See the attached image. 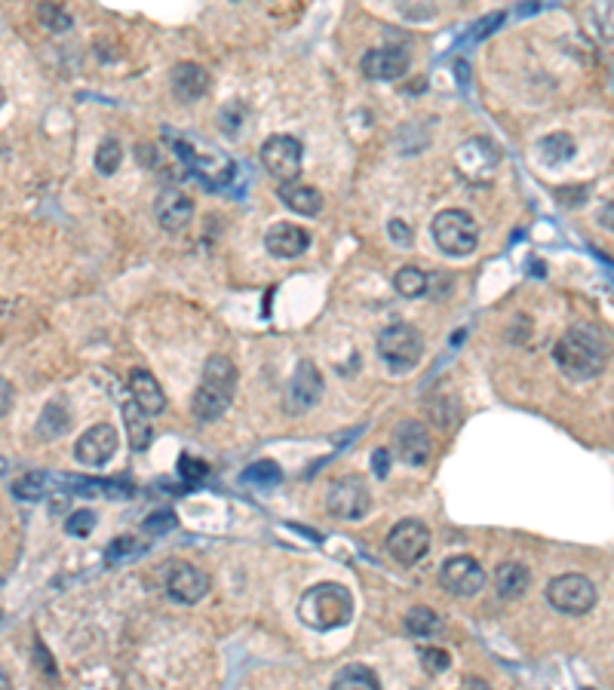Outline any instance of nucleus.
<instances>
[{"instance_id":"obj_5","label":"nucleus","mask_w":614,"mask_h":690,"mask_svg":"<svg viewBox=\"0 0 614 690\" xmlns=\"http://www.w3.org/2000/svg\"><path fill=\"white\" fill-rule=\"evenodd\" d=\"M430 230H433V243L440 246L446 255H452V258H467L476 249V243H479V224L464 209H443V212H436Z\"/></svg>"},{"instance_id":"obj_13","label":"nucleus","mask_w":614,"mask_h":690,"mask_svg":"<svg viewBox=\"0 0 614 690\" xmlns=\"http://www.w3.org/2000/svg\"><path fill=\"white\" fill-rule=\"evenodd\" d=\"M409 65H412V59L403 46H375V50H369L363 56L360 71L369 80H400V77H406Z\"/></svg>"},{"instance_id":"obj_40","label":"nucleus","mask_w":614,"mask_h":690,"mask_svg":"<svg viewBox=\"0 0 614 690\" xmlns=\"http://www.w3.org/2000/svg\"><path fill=\"white\" fill-rule=\"evenodd\" d=\"M172 525H175L172 513H154V516L145 522V528H148V531H166V528H172Z\"/></svg>"},{"instance_id":"obj_27","label":"nucleus","mask_w":614,"mask_h":690,"mask_svg":"<svg viewBox=\"0 0 614 690\" xmlns=\"http://www.w3.org/2000/svg\"><path fill=\"white\" fill-rule=\"evenodd\" d=\"M406 632L412 638H436L443 632V620H440V614H436V611L418 605V608H412L406 614Z\"/></svg>"},{"instance_id":"obj_29","label":"nucleus","mask_w":614,"mask_h":690,"mask_svg":"<svg viewBox=\"0 0 614 690\" xmlns=\"http://www.w3.org/2000/svg\"><path fill=\"white\" fill-rule=\"evenodd\" d=\"M541 157H544V163H565V160H572L575 157V151H578V145H575V138L572 135H565V132H553V135H547V138H541Z\"/></svg>"},{"instance_id":"obj_6","label":"nucleus","mask_w":614,"mask_h":690,"mask_svg":"<svg viewBox=\"0 0 614 690\" xmlns=\"http://www.w3.org/2000/svg\"><path fill=\"white\" fill-rule=\"evenodd\" d=\"M378 356L393 375L412 372L424 356V338L418 329L406 326V322H393V326H387L378 335Z\"/></svg>"},{"instance_id":"obj_45","label":"nucleus","mask_w":614,"mask_h":690,"mask_svg":"<svg viewBox=\"0 0 614 690\" xmlns=\"http://www.w3.org/2000/svg\"><path fill=\"white\" fill-rule=\"evenodd\" d=\"M4 102H7V92H4V89H0V108H4Z\"/></svg>"},{"instance_id":"obj_11","label":"nucleus","mask_w":614,"mask_h":690,"mask_svg":"<svg viewBox=\"0 0 614 690\" xmlns=\"http://www.w3.org/2000/svg\"><path fill=\"white\" fill-rule=\"evenodd\" d=\"M440 583L446 592L470 598L486 586V571H482V565L473 556H452L440 568Z\"/></svg>"},{"instance_id":"obj_28","label":"nucleus","mask_w":614,"mask_h":690,"mask_svg":"<svg viewBox=\"0 0 614 690\" xmlns=\"http://www.w3.org/2000/svg\"><path fill=\"white\" fill-rule=\"evenodd\" d=\"M430 280H427V273L415 264H406L400 267L397 273H393V289H397L403 298H421L427 292Z\"/></svg>"},{"instance_id":"obj_34","label":"nucleus","mask_w":614,"mask_h":690,"mask_svg":"<svg viewBox=\"0 0 614 690\" xmlns=\"http://www.w3.org/2000/svg\"><path fill=\"white\" fill-rule=\"evenodd\" d=\"M93 528H96V513H93V510H77V513H71V519L65 522V531H68L71 537H90Z\"/></svg>"},{"instance_id":"obj_12","label":"nucleus","mask_w":614,"mask_h":690,"mask_svg":"<svg viewBox=\"0 0 614 690\" xmlns=\"http://www.w3.org/2000/svg\"><path fill=\"white\" fill-rule=\"evenodd\" d=\"M117 451V430L111 424H96L86 430L77 445H74V457H77V464L83 467H105L108 460L114 457Z\"/></svg>"},{"instance_id":"obj_8","label":"nucleus","mask_w":614,"mask_h":690,"mask_svg":"<svg viewBox=\"0 0 614 690\" xmlns=\"http://www.w3.org/2000/svg\"><path fill=\"white\" fill-rule=\"evenodd\" d=\"M547 602L562 614L581 617L596 605V586L584 574H562L547 583Z\"/></svg>"},{"instance_id":"obj_30","label":"nucleus","mask_w":614,"mask_h":690,"mask_svg":"<svg viewBox=\"0 0 614 690\" xmlns=\"http://www.w3.org/2000/svg\"><path fill=\"white\" fill-rule=\"evenodd\" d=\"M120 163H123V148H120V142H117V138H105V142L99 145V151H96V169H99L102 175H114V172L120 169Z\"/></svg>"},{"instance_id":"obj_18","label":"nucleus","mask_w":614,"mask_h":690,"mask_svg":"<svg viewBox=\"0 0 614 690\" xmlns=\"http://www.w3.org/2000/svg\"><path fill=\"white\" fill-rule=\"evenodd\" d=\"M265 246L274 258H298L311 249V234L298 224L280 221L265 234Z\"/></svg>"},{"instance_id":"obj_32","label":"nucleus","mask_w":614,"mask_h":690,"mask_svg":"<svg viewBox=\"0 0 614 690\" xmlns=\"http://www.w3.org/2000/svg\"><path fill=\"white\" fill-rule=\"evenodd\" d=\"M280 479H283V473L274 460H258V464H252L243 473V482H249V485H277Z\"/></svg>"},{"instance_id":"obj_7","label":"nucleus","mask_w":614,"mask_h":690,"mask_svg":"<svg viewBox=\"0 0 614 690\" xmlns=\"http://www.w3.org/2000/svg\"><path fill=\"white\" fill-rule=\"evenodd\" d=\"M326 506L341 522H360L372 510V491L363 476H341L329 485Z\"/></svg>"},{"instance_id":"obj_39","label":"nucleus","mask_w":614,"mask_h":690,"mask_svg":"<svg viewBox=\"0 0 614 690\" xmlns=\"http://www.w3.org/2000/svg\"><path fill=\"white\" fill-rule=\"evenodd\" d=\"M13 399H16V390L7 378H0V418H7L10 408H13Z\"/></svg>"},{"instance_id":"obj_42","label":"nucleus","mask_w":614,"mask_h":690,"mask_svg":"<svg viewBox=\"0 0 614 690\" xmlns=\"http://www.w3.org/2000/svg\"><path fill=\"white\" fill-rule=\"evenodd\" d=\"M372 464H375V473H378V476H387V451H375Z\"/></svg>"},{"instance_id":"obj_10","label":"nucleus","mask_w":614,"mask_h":690,"mask_svg":"<svg viewBox=\"0 0 614 690\" xmlns=\"http://www.w3.org/2000/svg\"><path fill=\"white\" fill-rule=\"evenodd\" d=\"M301 160H304V154H301V142H298L295 135L277 132V135L268 138L265 145H261V163H265V169L280 184L295 181L301 175Z\"/></svg>"},{"instance_id":"obj_46","label":"nucleus","mask_w":614,"mask_h":690,"mask_svg":"<svg viewBox=\"0 0 614 690\" xmlns=\"http://www.w3.org/2000/svg\"><path fill=\"white\" fill-rule=\"evenodd\" d=\"M587 690H593V687H587Z\"/></svg>"},{"instance_id":"obj_21","label":"nucleus","mask_w":614,"mask_h":690,"mask_svg":"<svg viewBox=\"0 0 614 690\" xmlns=\"http://www.w3.org/2000/svg\"><path fill=\"white\" fill-rule=\"evenodd\" d=\"M277 197L292 209V212H298V215H307V218H314V215H320L323 212V194L314 188V184H304V181H286V184H280L277 188Z\"/></svg>"},{"instance_id":"obj_41","label":"nucleus","mask_w":614,"mask_h":690,"mask_svg":"<svg viewBox=\"0 0 614 690\" xmlns=\"http://www.w3.org/2000/svg\"><path fill=\"white\" fill-rule=\"evenodd\" d=\"M495 22H504V16H501V13L489 16V19H486V22H482V25H476L473 37H486V34H492V28H489V25H495Z\"/></svg>"},{"instance_id":"obj_31","label":"nucleus","mask_w":614,"mask_h":690,"mask_svg":"<svg viewBox=\"0 0 614 690\" xmlns=\"http://www.w3.org/2000/svg\"><path fill=\"white\" fill-rule=\"evenodd\" d=\"M47 485H50V479L43 473H28V476L13 482V494L19 500H40L43 494H47Z\"/></svg>"},{"instance_id":"obj_23","label":"nucleus","mask_w":614,"mask_h":690,"mask_svg":"<svg viewBox=\"0 0 614 690\" xmlns=\"http://www.w3.org/2000/svg\"><path fill=\"white\" fill-rule=\"evenodd\" d=\"M123 424H126V433H129V445H133V451H145L154 439V427L148 421V414L136 405V402H126L123 405Z\"/></svg>"},{"instance_id":"obj_22","label":"nucleus","mask_w":614,"mask_h":690,"mask_svg":"<svg viewBox=\"0 0 614 690\" xmlns=\"http://www.w3.org/2000/svg\"><path fill=\"white\" fill-rule=\"evenodd\" d=\"M129 387H133V402L148 414H160L166 408V396L163 387L157 384V378L148 372V368H136L133 375H129Z\"/></svg>"},{"instance_id":"obj_20","label":"nucleus","mask_w":614,"mask_h":690,"mask_svg":"<svg viewBox=\"0 0 614 690\" xmlns=\"http://www.w3.org/2000/svg\"><path fill=\"white\" fill-rule=\"evenodd\" d=\"M482 157H498L495 145L486 142V138H470V142H464L455 154V166L461 169V175L467 181H489L492 178V169L482 166Z\"/></svg>"},{"instance_id":"obj_3","label":"nucleus","mask_w":614,"mask_h":690,"mask_svg":"<svg viewBox=\"0 0 614 690\" xmlns=\"http://www.w3.org/2000/svg\"><path fill=\"white\" fill-rule=\"evenodd\" d=\"M234 390H237V365H234L228 356H212V359H206L203 384L194 390V399H191L194 418L203 421V424L218 421V418H222V414L231 408Z\"/></svg>"},{"instance_id":"obj_2","label":"nucleus","mask_w":614,"mask_h":690,"mask_svg":"<svg viewBox=\"0 0 614 690\" xmlns=\"http://www.w3.org/2000/svg\"><path fill=\"white\" fill-rule=\"evenodd\" d=\"M298 617L317 632H332L354 617V595L341 583H317L298 602Z\"/></svg>"},{"instance_id":"obj_35","label":"nucleus","mask_w":614,"mask_h":690,"mask_svg":"<svg viewBox=\"0 0 614 690\" xmlns=\"http://www.w3.org/2000/svg\"><path fill=\"white\" fill-rule=\"evenodd\" d=\"M421 660H424V663H427V669H433V672L449 669V654H446V651H440V648H424V651H421Z\"/></svg>"},{"instance_id":"obj_17","label":"nucleus","mask_w":614,"mask_h":690,"mask_svg":"<svg viewBox=\"0 0 614 690\" xmlns=\"http://www.w3.org/2000/svg\"><path fill=\"white\" fill-rule=\"evenodd\" d=\"M323 396V378L317 372L314 362H301L298 372L289 381V393H286V405L292 411H307L314 408Z\"/></svg>"},{"instance_id":"obj_16","label":"nucleus","mask_w":614,"mask_h":690,"mask_svg":"<svg viewBox=\"0 0 614 690\" xmlns=\"http://www.w3.org/2000/svg\"><path fill=\"white\" fill-rule=\"evenodd\" d=\"M393 445H397V454L403 464H412V467H424L433 451L430 433L421 421H403L397 433H393Z\"/></svg>"},{"instance_id":"obj_33","label":"nucleus","mask_w":614,"mask_h":690,"mask_svg":"<svg viewBox=\"0 0 614 690\" xmlns=\"http://www.w3.org/2000/svg\"><path fill=\"white\" fill-rule=\"evenodd\" d=\"M37 19L47 25L50 31H68L71 28V16L62 10V7H56V4H43L40 10H37Z\"/></svg>"},{"instance_id":"obj_36","label":"nucleus","mask_w":614,"mask_h":690,"mask_svg":"<svg viewBox=\"0 0 614 690\" xmlns=\"http://www.w3.org/2000/svg\"><path fill=\"white\" fill-rule=\"evenodd\" d=\"M387 234L393 237V243H403V246L412 243V227H409L403 218H393V221L387 224Z\"/></svg>"},{"instance_id":"obj_24","label":"nucleus","mask_w":614,"mask_h":690,"mask_svg":"<svg viewBox=\"0 0 614 690\" xmlns=\"http://www.w3.org/2000/svg\"><path fill=\"white\" fill-rule=\"evenodd\" d=\"M529 583H532V574H529V568L519 565V562H504L495 571V589H498L501 598H519L525 589H529Z\"/></svg>"},{"instance_id":"obj_38","label":"nucleus","mask_w":614,"mask_h":690,"mask_svg":"<svg viewBox=\"0 0 614 690\" xmlns=\"http://www.w3.org/2000/svg\"><path fill=\"white\" fill-rule=\"evenodd\" d=\"M179 467H182V476H191V479H203L206 470H209V467L203 464V460H194V457H188V454H182Z\"/></svg>"},{"instance_id":"obj_25","label":"nucleus","mask_w":614,"mask_h":690,"mask_svg":"<svg viewBox=\"0 0 614 690\" xmlns=\"http://www.w3.org/2000/svg\"><path fill=\"white\" fill-rule=\"evenodd\" d=\"M332 690H381V681L369 666L354 663L338 669V675L332 678Z\"/></svg>"},{"instance_id":"obj_9","label":"nucleus","mask_w":614,"mask_h":690,"mask_svg":"<svg viewBox=\"0 0 614 690\" xmlns=\"http://www.w3.org/2000/svg\"><path fill=\"white\" fill-rule=\"evenodd\" d=\"M387 552L400 565H418L430 552V528L418 519H403L387 534Z\"/></svg>"},{"instance_id":"obj_1","label":"nucleus","mask_w":614,"mask_h":690,"mask_svg":"<svg viewBox=\"0 0 614 690\" xmlns=\"http://www.w3.org/2000/svg\"><path fill=\"white\" fill-rule=\"evenodd\" d=\"M553 359L559 365V372L565 378L572 381H590L596 378L602 368H605V359H608V350H605V341L599 332L593 329H568L556 347H553Z\"/></svg>"},{"instance_id":"obj_44","label":"nucleus","mask_w":614,"mask_h":690,"mask_svg":"<svg viewBox=\"0 0 614 690\" xmlns=\"http://www.w3.org/2000/svg\"><path fill=\"white\" fill-rule=\"evenodd\" d=\"M0 690H13V681L4 669H0Z\"/></svg>"},{"instance_id":"obj_4","label":"nucleus","mask_w":614,"mask_h":690,"mask_svg":"<svg viewBox=\"0 0 614 690\" xmlns=\"http://www.w3.org/2000/svg\"><path fill=\"white\" fill-rule=\"evenodd\" d=\"M166 138L172 142V151L185 160V166L191 172H197V178L206 184V188H225V184H231L237 166H234V160L225 151H218L212 145H200L194 135L166 132Z\"/></svg>"},{"instance_id":"obj_19","label":"nucleus","mask_w":614,"mask_h":690,"mask_svg":"<svg viewBox=\"0 0 614 690\" xmlns=\"http://www.w3.org/2000/svg\"><path fill=\"white\" fill-rule=\"evenodd\" d=\"M169 86L175 92V99L197 102L209 92V71L200 68L197 62H179L169 71Z\"/></svg>"},{"instance_id":"obj_14","label":"nucleus","mask_w":614,"mask_h":690,"mask_svg":"<svg viewBox=\"0 0 614 690\" xmlns=\"http://www.w3.org/2000/svg\"><path fill=\"white\" fill-rule=\"evenodd\" d=\"M166 592L179 605H197L209 592V577L194 565H172L166 571Z\"/></svg>"},{"instance_id":"obj_43","label":"nucleus","mask_w":614,"mask_h":690,"mask_svg":"<svg viewBox=\"0 0 614 690\" xmlns=\"http://www.w3.org/2000/svg\"><path fill=\"white\" fill-rule=\"evenodd\" d=\"M458 690H492L486 681H479V678H464V684Z\"/></svg>"},{"instance_id":"obj_15","label":"nucleus","mask_w":614,"mask_h":690,"mask_svg":"<svg viewBox=\"0 0 614 690\" xmlns=\"http://www.w3.org/2000/svg\"><path fill=\"white\" fill-rule=\"evenodd\" d=\"M154 215L163 230L175 234V230H185L194 218V200L182 188H166L154 200Z\"/></svg>"},{"instance_id":"obj_26","label":"nucleus","mask_w":614,"mask_h":690,"mask_svg":"<svg viewBox=\"0 0 614 690\" xmlns=\"http://www.w3.org/2000/svg\"><path fill=\"white\" fill-rule=\"evenodd\" d=\"M71 427V414L62 402H50L47 408H43L40 421H37V433L43 439H56V436H65Z\"/></svg>"},{"instance_id":"obj_37","label":"nucleus","mask_w":614,"mask_h":690,"mask_svg":"<svg viewBox=\"0 0 614 690\" xmlns=\"http://www.w3.org/2000/svg\"><path fill=\"white\" fill-rule=\"evenodd\" d=\"M129 552H139L136 540H133V537H120V540H114V546L108 549V562H117L120 556H129Z\"/></svg>"}]
</instances>
